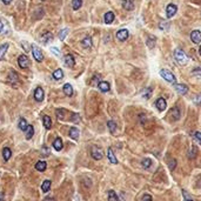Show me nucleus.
<instances>
[{"mask_svg": "<svg viewBox=\"0 0 201 201\" xmlns=\"http://www.w3.org/2000/svg\"><path fill=\"white\" fill-rule=\"evenodd\" d=\"M55 114H57L58 119H64V117H65V114H66V111H65L64 108H57V109H55Z\"/></svg>", "mask_w": 201, "mask_h": 201, "instance_id": "obj_37", "label": "nucleus"}, {"mask_svg": "<svg viewBox=\"0 0 201 201\" xmlns=\"http://www.w3.org/2000/svg\"><path fill=\"white\" fill-rule=\"evenodd\" d=\"M1 1H2L5 5H8V4H11V2H12V0H1Z\"/></svg>", "mask_w": 201, "mask_h": 201, "instance_id": "obj_53", "label": "nucleus"}, {"mask_svg": "<svg viewBox=\"0 0 201 201\" xmlns=\"http://www.w3.org/2000/svg\"><path fill=\"white\" fill-rule=\"evenodd\" d=\"M8 82L12 85V86H18L19 85V77H18V74L14 72V71H11L10 72V74H8Z\"/></svg>", "mask_w": 201, "mask_h": 201, "instance_id": "obj_5", "label": "nucleus"}, {"mask_svg": "<svg viewBox=\"0 0 201 201\" xmlns=\"http://www.w3.org/2000/svg\"><path fill=\"white\" fill-rule=\"evenodd\" d=\"M19 128H20L21 131H26L27 129V127H28V125H27V121L25 120L24 118H21L20 120H19Z\"/></svg>", "mask_w": 201, "mask_h": 201, "instance_id": "obj_35", "label": "nucleus"}, {"mask_svg": "<svg viewBox=\"0 0 201 201\" xmlns=\"http://www.w3.org/2000/svg\"><path fill=\"white\" fill-rule=\"evenodd\" d=\"M0 201H4V193L0 192Z\"/></svg>", "mask_w": 201, "mask_h": 201, "instance_id": "obj_54", "label": "nucleus"}, {"mask_svg": "<svg viewBox=\"0 0 201 201\" xmlns=\"http://www.w3.org/2000/svg\"><path fill=\"white\" fill-rule=\"evenodd\" d=\"M91 155H92V158L94 160H101L103 158V152H102V149H101L100 147L92 146V148H91Z\"/></svg>", "mask_w": 201, "mask_h": 201, "instance_id": "obj_3", "label": "nucleus"}, {"mask_svg": "<svg viewBox=\"0 0 201 201\" xmlns=\"http://www.w3.org/2000/svg\"><path fill=\"white\" fill-rule=\"evenodd\" d=\"M195 102H197V103H201V93L195 98Z\"/></svg>", "mask_w": 201, "mask_h": 201, "instance_id": "obj_52", "label": "nucleus"}, {"mask_svg": "<svg viewBox=\"0 0 201 201\" xmlns=\"http://www.w3.org/2000/svg\"><path fill=\"white\" fill-rule=\"evenodd\" d=\"M2 155H4V159H5L6 161L10 160L11 157H12V151H11V148L5 147V148L2 149Z\"/></svg>", "mask_w": 201, "mask_h": 201, "instance_id": "obj_21", "label": "nucleus"}, {"mask_svg": "<svg viewBox=\"0 0 201 201\" xmlns=\"http://www.w3.org/2000/svg\"><path fill=\"white\" fill-rule=\"evenodd\" d=\"M107 158H108V160H109L111 163H113V165H117V163H118V159H117V157L114 155L112 148H108V151H107Z\"/></svg>", "mask_w": 201, "mask_h": 201, "instance_id": "obj_15", "label": "nucleus"}, {"mask_svg": "<svg viewBox=\"0 0 201 201\" xmlns=\"http://www.w3.org/2000/svg\"><path fill=\"white\" fill-rule=\"evenodd\" d=\"M79 134H80V132H79V129L77 127H71V129H69V137L72 139L78 140L79 139Z\"/></svg>", "mask_w": 201, "mask_h": 201, "instance_id": "obj_19", "label": "nucleus"}, {"mask_svg": "<svg viewBox=\"0 0 201 201\" xmlns=\"http://www.w3.org/2000/svg\"><path fill=\"white\" fill-rule=\"evenodd\" d=\"M79 120H80V117H79V114H73L72 121H74V122H78Z\"/></svg>", "mask_w": 201, "mask_h": 201, "instance_id": "obj_51", "label": "nucleus"}, {"mask_svg": "<svg viewBox=\"0 0 201 201\" xmlns=\"http://www.w3.org/2000/svg\"><path fill=\"white\" fill-rule=\"evenodd\" d=\"M32 53H33V58L38 62H41V61L44 60V54L41 52L40 47H38L35 45H32Z\"/></svg>", "mask_w": 201, "mask_h": 201, "instance_id": "obj_4", "label": "nucleus"}, {"mask_svg": "<svg viewBox=\"0 0 201 201\" xmlns=\"http://www.w3.org/2000/svg\"><path fill=\"white\" fill-rule=\"evenodd\" d=\"M107 127H108V129H109V132L112 133V134H114L115 133V131H117V123L114 122V121L109 120L107 122Z\"/></svg>", "mask_w": 201, "mask_h": 201, "instance_id": "obj_31", "label": "nucleus"}, {"mask_svg": "<svg viewBox=\"0 0 201 201\" xmlns=\"http://www.w3.org/2000/svg\"><path fill=\"white\" fill-rule=\"evenodd\" d=\"M177 11H178L177 5H174V4H169V5L167 6V8H166V14H167V18H173V17L175 16Z\"/></svg>", "mask_w": 201, "mask_h": 201, "instance_id": "obj_6", "label": "nucleus"}, {"mask_svg": "<svg viewBox=\"0 0 201 201\" xmlns=\"http://www.w3.org/2000/svg\"><path fill=\"white\" fill-rule=\"evenodd\" d=\"M168 167L171 171H174L175 167H177V160L175 159H169L168 160Z\"/></svg>", "mask_w": 201, "mask_h": 201, "instance_id": "obj_42", "label": "nucleus"}, {"mask_svg": "<svg viewBox=\"0 0 201 201\" xmlns=\"http://www.w3.org/2000/svg\"><path fill=\"white\" fill-rule=\"evenodd\" d=\"M68 32H69V30H68V28H64V30H61L60 33H59V39H60L61 41L65 40V38L67 37Z\"/></svg>", "mask_w": 201, "mask_h": 201, "instance_id": "obj_38", "label": "nucleus"}, {"mask_svg": "<svg viewBox=\"0 0 201 201\" xmlns=\"http://www.w3.org/2000/svg\"><path fill=\"white\" fill-rule=\"evenodd\" d=\"M141 201H153V199H152V197H151L149 194H145V195L142 197Z\"/></svg>", "mask_w": 201, "mask_h": 201, "instance_id": "obj_49", "label": "nucleus"}, {"mask_svg": "<svg viewBox=\"0 0 201 201\" xmlns=\"http://www.w3.org/2000/svg\"><path fill=\"white\" fill-rule=\"evenodd\" d=\"M53 147H54L55 151H61V149H62V140H61L60 138H57V139L54 140Z\"/></svg>", "mask_w": 201, "mask_h": 201, "instance_id": "obj_30", "label": "nucleus"}, {"mask_svg": "<svg viewBox=\"0 0 201 201\" xmlns=\"http://www.w3.org/2000/svg\"><path fill=\"white\" fill-rule=\"evenodd\" d=\"M100 75H94L93 77V79H92V85H99V82H100Z\"/></svg>", "mask_w": 201, "mask_h": 201, "instance_id": "obj_45", "label": "nucleus"}, {"mask_svg": "<svg viewBox=\"0 0 201 201\" xmlns=\"http://www.w3.org/2000/svg\"><path fill=\"white\" fill-rule=\"evenodd\" d=\"M194 139L198 141L199 143H201V132H195L194 133Z\"/></svg>", "mask_w": 201, "mask_h": 201, "instance_id": "obj_47", "label": "nucleus"}, {"mask_svg": "<svg viewBox=\"0 0 201 201\" xmlns=\"http://www.w3.org/2000/svg\"><path fill=\"white\" fill-rule=\"evenodd\" d=\"M41 1H44V0H41Z\"/></svg>", "mask_w": 201, "mask_h": 201, "instance_id": "obj_57", "label": "nucleus"}, {"mask_svg": "<svg viewBox=\"0 0 201 201\" xmlns=\"http://www.w3.org/2000/svg\"><path fill=\"white\" fill-rule=\"evenodd\" d=\"M174 57H175L177 61H178L180 65H186V64L188 62L187 55L185 54V52H183L182 50H180V48H177V50L174 51Z\"/></svg>", "mask_w": 201, "mask_h": 201, "instance_id": "obj_1", "label": "nucleus"}, {"mask_svg": "<svg viewBox=\"0 0 201 201\" xmlns=\"http://www.w3.org/2000/svg\"><path fill=\"white\" fill-rule=\"evenodd\" d=\"M185 201H194V200H185Z\"/></svg>", "mask_w": 201, "mask_h": 201, "instance_id": "obj_56", "label": "nucleus"}, {"mask_svg": "<svg viewBox=\"0 0 201 201\" xmlns=\"http://www.w3.org/2000/svg\"><path fill=\"white\" fill-rule=\"evenodd\" d=\"M103 18H105L103 20H105L106 24H112V22L114 21V13H113V12H107Z\"/></svg>", "mask_w": 201, "mask_h": 201, "instance_id": "obj_23", "label": "nucleus"}, {"mask_svg": "<svg viewBox=\"0 0 201 201\" xmlns=\"http://www.w3.org/2000/svg\"><path fill=\"white\" fill-rule=\"evenodd\" d=\"M128 38V31L127 30H120L118 33H117V39L120 41H125L127 40Z\"/></svg>", "mask_w": 201, "mask_h": 201, "instance_id": "obj_14", "label": "nucleus"}, {"mask_svg": "<svg viewBox=\"0 0 201 201\" xmlns=\"http://www.w3.org/2000/svg\"><path fill=\"white\" fill-rule=\"evenodd\" d=\"M199 54L201 55V46H200V50H199Z\"/></svg>", "mask_w": 201, "mask_h": 201, "instance_id": "obj_55", "label": "nucleus"}, {"mask_svg": "<svg viewBox=\"0 0 201 201\" xmlns=\"http://www.w3.org/2000/svg\"><path fill=\"white\" fill-rule=\"evenodd\" d=\"M169 114L172 115L173 120H179V119H180V117H181V112H180V109H179V107H174V108H172Z\"/></svg>", "mask_w": 201, "mask_h": 201, "instance_id": "obj_16", "label": "nucleus"}, {"mask_svg": "<svg viewBox=\"0 0 201 201\" xmlns=\"http://www.w3.org/2000/svg\"><path fill=\"white\" fill-rule=\"evenodd\" d=\"M62 89H64V93L67 97H72L73 95V87H72L71 84H65L64 87H62Z\"/></svg>", "mask_w": 201, "mask_h": 201, "instance_id": "obj_18", "label": "nucleus"}, {"mask_svg": "<svg viewBox=\"0 0 201 201\" xmlns=\"http://www.w3.org/2000/svg\"><path fill=\"white\" fill-rule=\"evenodd\" d=\"M51 52H52V53H55L57 55H60V51H59L58 48H55V47H52V48H51Z\"/></svg>", "mask_w": 201, "mask_h": 201, "instance_id": "obj_50", "label": "nucleus"}, {"mask_svg": "<svg viewBox=\"0 0 201 201\" xmlns=\"http://www.w3.org/2000/svg\"><path fill=\"white\" fill-rule=\"evenodd\" d=\"M191 39H192V41H193L194 44H200L201 42V32L200 31H198V30L193 31V32L191 33Z\"/></svg>", "mask_w": 201, "mask_h": 201, "instance_id": "obj_11", "label": "nucleus"}, {"mask_svg": "<svg viewBox=\"0 0 201 201\" xmlns=\"http://www.w3.org/2000/svg\"><path fill=\"white\" fill-rule=\"evenodd\" d=\"M82 47L84 48H89L91 46H92V38L91 37H86V38H84V40H82Z\"/></svg>", "mask_w": 201, "mask_h": 201, "instance_id": "obj_29", "label": "nucleus"}, {"mask_svg": "<svg viewBox=\"0 0 201 201\" xmlns=\"http://www.w3.org/2000/svg\"><path fill=\"white\" fill-rule=\"evenodd\" d=\"M42 122H44L45 128L50 129V128L52 127V120H51V118H50L48 115H44V118H42Z\"/></svg>", "mask_w": 201, "mask_h": 201, "instance_id": "obj_25", "label": "nucleus"}, {"mask_svg": "<svg viewBox=\"0 0 201 201\" xmlns=\"http://www.w3.org/2000/svg\"><path fill=\"white\" fill-rule=\"evenodd\" d=\"M122 7L126 11H132L134 8V1L133 0H123L122 1Z\"/></svg>", "mask_w": 201, "mask_h": 201, "instance_id": "obj_17", "label": "nucleus"}, {"mask_svg": "<svg viewBox=\"0 0 201 201\" xmlns=\"http://www.w3.org/2000/svg\"><path fill=\"white\" fill-rule=\"evenodd\" d=\"M155 106L158 107V109L160 111V112H163L165 109H166V107H167V102L166 100L163 99V98H159L157 102H155Z\"/></svg>", "mask_w": 201, "mask_h": 201, "instance_id": "obj_13", "label": "nucleus"}, {"mask_svg": "<svg viewBox=\"0 0 201 201\" xmlns=\"http://www.w3.org/2000/svg\"><path fill=\"white\" fill-rule=\"evenodd\" d=\"M21 45H22V48L26 52H30V50H32V45H30L27 41H21Z\"/></svg>", "mask_w": 201, "mask_h": 201, "instance_id": "obj_43", "label": "nucleus"}, {"mask_svg": "<svg viewBox=\"0 0 201 201\" xmlns=\"http://www.w3.org/2000/svg\"><path fill=\"white\" fill-rule=\"evenodd\" d=\"M151 95H152V88H151V87H148V88H146V89L143 91L142 97H143L145 99H149V98H151Z\"/></svg>", "mask_w": 201, "mask_h": 201, "instance_id": "obj_40", "label": "nucleus"}, {"mask_svg": "<svg viewBox=\"0 0 201 201\" xmlns=\"http://www.w3.org/2000/svg\"><path fill=\"white\" fill-rule=\"evenodd\" d=\"M8 46H10L8 44H4V45L0 46V60H2L5 58V54H6L7 50H8Z\"/></svg>", "mask_w": 201, "mask_h": 201, "instance_id": "obj_26", "label": "nucleus"}, {"mask_svg": "<svg viewBox=\"0 0 201 201\" xmlns=\"http://www.w3.org/2000/svg\"><path fill=\"white\" fill-rule=\"evenodd\" d=\"M108 201H118V195L114 191H108Z\"/></svg>", "mask_w": 201, "mask_h": 201, "instance_id": "obj_34", "label": "nucleus"}, {"mask_svg": "<svg viewBox=\"0 0 201 201\" xmlns=\"http://www.w3.org/2000/svg\"><path fill=\"white\" fill-rule=\"evenodd\" d=\"M50 188H51V181L50 180H45L42 182V185H41V189H42V192H48L50 191Z\"/></svg>", "mask_w": 201, "mask_h": 201, "instance_id": "obj_33", "label": "nucleus"}, {"mask_svg": "<svg viewBox=\"0 0 201 201\" xmlns=\"http://www.w3.org/2000/svg\"><path fill=\"white\" fill-rule=\"evenodd\" d=\"M82 6V0H72V8L74 11H78Z\"/></svg>", "mask_w": 201, "mask_h": 201, "instance_id": "obj_32", "label": "nucleus"}, {"mask_svg": "<svg viewBox=\"0 0 201 201\" xmlns=\"http://www.w3.org/2000/svg\"><path fill=\"white\" fill-rule=\"evenodd\" d=\"M197 154H198V148H197V146L193 145V146L191 147L189 152H188V159H195Z\"/></svg>", "mask_w": 201, "mask_h": 201, "instance_id": "obj_22", "label": "nucleus"}, {"mask_svg": "<svg viewBox=\"0 0 201 201\" xmlns=\"http://www.w3.org/2000/svg\"><path fill=\"white\" fill-rule=\"evenodd\" d=\"M155 41H157L155 37L149 35V37H148V39H147V46H148L149 48H153V47H154V45H155Z\"/></svg>", "mask_w": 201, "mask_h": 201, "instance_id": "obj_36", "label": "nucleus"}, {"mask_svg": "<svg viewBox=\"0 0 201 201\" xmlns=\"http://www.w3.org/2000/svg\"><path fill=\"white\" fill-rule=\"evenodd\" d=\"M52 40H53V34H52L51 32H46V33H44V34L41 35V38H40V41L44 44V45H47L48 42H51Z\"/></svg>", "mask_w": 201, "mask_h": 201, "instance_id": "obj_10", "label": "nucleus"}, {"mask_svg": "<svg viewBox=\"0 0 201 201\" xmlns=\"http://www.w3.org/2000/svg\"><path fill=\"white\" fill-rule=\"evenodd\" d=\"M33 135H34V128H33L32 125H28V127H27V129H26V139L30 140Z\"/></svg>", "mask_w": 201, "mask_h": 201, "instance_id": "obj_27", "label": "nucleus"}, {"mask_svg": "<svg viewBox=\"0 0 201 201\" xmlns=\"http://www.w3.org/2000/svg\"><path fill=\"white\" fill-rule=\"evenodd\" d=\"M192 75L195 78H201V67H197L192 71Z\"/></svg>", "mask_w": 201, "mask_h": 201, "instance_id": "obj_41", "label": "nucleus"}, {"mask_svg": "<svg viewBox=\"0 0 201 201\" xmlns=\"http://www.w3.org/2000/svg\"><path fill=\"white\" fill-rule=\"evenodd\" d=\"M46 167H47L46 161H38V162L35 163V169L39 171V172H44V171L46 169Z\"/></svg>", "mask_w": 201, "mask_h": 201, "instance_id": "obj_24", "label": "nucleus"}, {"mask_svg": "<svg viewBox=\"0 0 201 201\" xmlns=\"http://www.w3.org/2000/svg\"><path fill=\"white\" fill-rule=\"evenodd\" d=\"M159 26H160L161 30H168V26H169V24H168V22H166V21H161Z\"/></svg>", "mask_w": 201, "mask_h": 201, "instance_id": "obj_46", "label": "nucleus"}, {"mask_svg": "<svg viewBox=\"0 0 201 201\" xmlns=\"http://www.w3.org/2000/svg\"><path fill=\"white\" fill-rule=\"evenodd\" d=\"M174 88H175V91H177L180 95H185V94L188 92V87H187L186 85H183V84H175V85H174Z\"/></svg>", "mask_w": 201, "mask_h": 201, "instance_id": "obj_7", "label": "nucleus"}, {"mask_svg": "<svg viewBox=\"0 0 201 201\" xmlns=\"http://www.w3.org/2000/svg\"><path fill=\"white\" fill-rule=\"evenodd\" d=\"M65 64H66V66L67 67H74V65H75V60H74V57L72 55V54H67V55H65Z\"/></svg>", "mask_w": 201, "mask_h": 201, "instance_id": "obj_12", "label": "nucleus"}, {"mask_svg": "<svg viewBox=\"0 0 201 201\" xmlns=\"http://www.w3.org/2000/svg\"><path fill=\"white\" fill-rule=\"evenodd\" d=\"M18 64H19L20 68H27L30 66V60H28V58L26 55H20L18 58Z\"/></svg>", "mask_w": 201, "mask_h": 201, "instance_id": "obj_9", "label": "nucleus"}, {"mask_svg": "<svg viewBox=\"0 0 201 201\" xmlns=\"http://www.w3.org/2000/svg\"><path fill=\"white\" fill-rule=\"evenodd\" d=\"M98 87H99V89H100L101 92H108L109 91V84L107 82V81H100L99 82V85H98Z\"/></svg>", "mask_w": 201, "mask_h": 201, "instance_id": "obj_20", "label": "nucleus"}, {"mask_svg": "<svg viewBox=\"0 0 201 201\" xmlns=\"http://www.w3.org/2000/svg\"><path fill=\"white\" fill-rule=\"evenodd\" d=\"M160 75L165 79L166 81H168V82H172V84H175V75L171 72V71H168V69H161L160 71Z\"/></svg>", "mask_w": 201, "mask_h": 201, "instance_id": "obj_2", "label": "nucleus"}, {"mask_svg": "<svg viewBox=\"0 0 201 201\" xmlns=\"http://www.w3.org/2000/svg\"><path fill=\"white\" fill-rule=\"evenodd\" d=\"M48 154H50V149H48V147L44 146V147H42V155H44V157H47Z\"/></svg>", "mask_w": 201, "mask_h": 201, "instance_id": "obj_48", "label": "nucleus"}, {"mask_svg": "<svg viewBox=\"0 0 201 201\" xmlns=\"http://www.w3.org/2000/svg\"><path fill=\"white\" fill-rule=\"evenodd\" d=\"M5 28H7V25H6L5 20H0V34L4 33V30H5Z\"/></svg>", "mask_w": 201, "mask_h": 201, "instance_id": "obj_44", "label": "nucleus"}, {"mask_svg": "<svg viewBox=\"0 0 201 201\" xmlns=\"http://www.w3.org/2000/svg\"><path fill=\"white\" fill-rule=\"evenodd\" d=\"M141 165H142L143 168H149L152 166V160L148 159V158H146V159H143V160L141 161Z\"/></svg>", "mask_w": 201, "mask_h": 201, "instance_id": "obj_39", "label": "nucleus"}, {"mask_svg": "<svg viewBox=\"0 0 201 201\" xmlns=\"http://www.w3.org/2000/svg\"><path fill=\"white\" fill-rule=\"evenodd\" d=\"M44 98H45L44 89L41 87H37L35 91H34V99L37 101H39V102H41V101L44 100Z\"/></svg>", "mask_w": 201, "mask_h": 201, "instance_id": "obj_8", "label": "nucleus"}, {"mask_svg": "<svg viewBox=\"0 0 201 201\" xmlns=\"http://www.w3.org/2000/svg\"><path fill=\"white\" fill-rule=\"evenodd\" d=\"M53 78H54L55 80H60V79L64 78V72H62L61 68H58V69H55V71L53 72Z\"/></svg>", "mask_w": 201, "mask_h": 201, "instance_id": "obj_28", "label": "nucleus"}]
</instances>
